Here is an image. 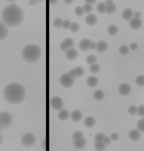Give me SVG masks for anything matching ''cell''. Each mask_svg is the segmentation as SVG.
<instances>
[{
    "instance_id": "cell-5",
    "label": "cell",
    "mask_w": 144,
    "mask_h": 151,
    "mask_svg": "<svg viewBox=\"0 0 144 151\" xmlns=\"http://www.w3.org/2000/svg\"><path fill=\"white\" fill-rule=\"evenodd\" d=\"M36 143V137L31 133H26L21 137V144L25 147H32Z\"/></svg>"
},
{
    "instance_id": "cell-12",
    "label": "cell",
    "mask_w": 144,
    "mask_h": 151,
    "mask_svg": "<svg viewBox=\"0 0 144 151\" xmlns=\"http://www.w3.org/2000/svg\"><path fill=\"white\" fill-rule=\"evenodd\" d=\"M130 27L134 30H137L140 29L142 25V21L140 20V19L132 18L130 21Z\"/></svg>"
},
{
    "instance_id": "cell-29",
    "label": "cell",
    "mask_w": 144,
    "mask_h": 151,
    "mask_svg": "<svg viewBox=\"0 0 144 151\" xmlns=\"http://www.w3.org/2000/svg\"><path fill=\"white\" fill-rule=\"evenodd\" d=\"M119 53H120L121 55H126L129 52V48L126 45H122L121 47L119 48Z\"/></svg>"
},
{
    "instance_id": "cell-39",
    "label": "cell",
    "mask_w": 144,
    "mask_h": 151,
    "mask_svg": "<svg viewBox=\"0 0 144 151\" xmlns=\"http://www.w3.org/2000/svg\"><path fill=\"white\" fill-rule=\"evenodd\" d=\"M137 114L140 117H143L144 115V106L143 105L137 108Z\"/></svg>"
},
{
    "instance_id": "cell-44",
    "label": "cell",
    "mask_w": 144,
    "mask_h": 151,
    "mask_svg": "<svg viewBox=\"0 0 144 151\" xmlns=\"http://www.w3.org/2000/svg\"><path fill=\"white\" fill-rule=\"evenodd\" d=\"M67 74H69L70 77L72 78L73 79H74V78H76V72H75V71H74V69L70 70V71H69V72H68Z\"/></svg>"
},
{
    "instance_id": "cell-52",
    "label": "cell",
    "mask_w": 144,
    "mask_h": 151,
    "mask_svg": "<svg viewBox=\"0 0 144 151\" xmlns=\"http://www.w3.org/2000/svg\"><path fill=\"white\" fill-rule=\"evenodd\" d=\"M86 3L87 4H89V5H92V4H94L95 2H96V1L95 0H86L85 1Z\"/></svg>"
},
{
    "instance_id": "cell-26",
    "label": "cell",
    "mask_w": 144,
    "mask_h": 151,
    "mask_svg": "<svg viewBox=\"0 0 144 151\" xmlns=\"http://www.w3.org/2000/svg\"><path fill=\"white\" fill-rule=\"evenodd\" d=\"M106 5L104 3H100L97 5V10L98 12L100 14H103L106 12Z\"/></svg>"
},
{
    "instance_id": "cell-23",
    "label": "cell",
    "mask_w": 144,
    "mask_h": 151,
    "mask_svg": "<svg viewBox=\"0 0 144 151\" xmlns=\"http://www.w3.org/2000/svg\"><path fill=\"white\" fill-rule=\"evenodd\" d=\"M107 146L103 142H95L94 149L96 151H104Z\"/></svg>"
},
{
    "instance_id": "cell-6",
    "label": "cell",
    "mask_w": 144,
    "mask_h": 151,
    "mask_svg": "<svg viewBox=\"0 0 144 151\" xmlns=\"http://www.w3.org/2000/svg\"><path fill=\"white\" fill-rule=\"evenodd\" d=\"M74 83V79H73L68 74H64L60 78L61 85L65 88L72 87Z\"/></svg>"
},
{
    "instance_id": "cell-30",
    "label": "cell",
    "mask_w": 144,
    "mask_h": 151,
    "mask_svg": "<svg viewBox=\"0 0 144 151\" xmlns=\"http://www.w3.org/2000/svg\"><path fill=\"white\" fill-rule=\"evenodd\" d=\"M89 70H90V71L92 73H97V72H98L100 71V67L96 63L92 64L90 66Z\"/></svg>"
},
{
    "instance_id": "cell-24",
    "label": "cell",
    "mask_w": 144,
    "mask_h": 151,
    "mask_svg": "<svg viewBox=\"0 0 144 151\" xmlns=\"http://www.w3.org/2000/svg\"><path fill=\"white\" fill-rule=\"evenodd\" d=\"M63 43L66 45V47H67L68 49L72 48L73 47V46H74V40L71 38H70V37H68V38L65 39L63 41Z\"/></svg>"
},
{
    "instance_id": "cell-38",
    "label": "cell",
    "mask_w": 144,
    "mask_h": 151,
    "mask_svg": "<svg viewBox=\"0 0 144 151\" xmlns=\"http://www.w3.org/2000/svg\"><path fill=\"white\" fill-rule=\"evenodd\" d=\"M62 23H63V20H62L61 18L55 19V20H54V22H53L54 25L56 27H58V28L61 27L62 25Z\"/></svg>"
},
{
    "instance_id": "cell-4",
    "label": "cell",
    "mask_w": 144,
    "mask_h": 151,
    "mask_svg": "<svg viewBox=\"0 0 144 151\" xmlns=\"http://www.w3.org/2000/svg\"><path fill=\"white\" fill-rule=\"evenodd\" d=\"M13 118L9 112H3L0 113V126L1 128H8L12 125Z\"/></svg>"
},
{
    "instance_id": "cell-16",
    "label": "cell",
    "mask_w": 144,
    "mask_h": 151,
    "mask_svg": "<svg viewBox=\"0 0 144 151\" xmlns=\"http://www.w3.org/2000/svg\"><path fill=\"white\" fill-rule=\"evenodd\" d=\"M129 136L130 139L134 141L139 140L141 138V136H141L140 132L136 130V129H133V130L130 131Z\"/></svg>"
},
{
    "instance_id": "cell-1",
    "label": "cell",
    "mask_w": 144,
    "mask_h": 151,
    "mask_svg": "<svg viewBox=\"0 0 144 151\" xmlns=\"http://www.w3.org/2000/svg\"><path fill=\"white\" fill-rule=\"evenodd\" d=\"M24 19V13L21 8L14 4L9 5L2 12V20L6 26L15 27L20 25Z\"/></svg>"
},
{
    "instance_id": "cell-46",
    "label": "cell",
    "mask_w": 144,
    "mask_h": 151,
    "mask_svg": "<svg viewBox=\"0 0 144 151\" xmlns=\"http://www.w3.org/2000/svg\"><path fill=\"white\" fill-rule=\"evenodd\" d=\"M130 48H131V49L132 50H136L138 48V45L136 44V43H132V44H131V45H130Z\"/></svg>"
},
{
    "instance_id": "cell-7",
    "label": "cell",
    "mask_w": 144,
    "mask_h": 151,
    "mask_svg": "<svg viewBox=\"0 0 144 151\" xmlns=\"http://www.w3.org/2000/svg\"><path fill=\"white\" fill-rule=\"evenodd\" d=\"M50 105L54 109L56 110H60L63 109V101L60 97L54 96L51 99Z\"/></svg>"
},
{
    "instance_id": "cell-18",
    "label": "cell",
    "mask_w": 144,
    "mask_h": 151,
    "mask_svg": "<svg viewBox=\"0 0 144 151\" xmlns=\"http://www.w3.org/2000/svg\"><path fill=\"white\" fill-rule=\"evenodd\" d=\"M132 10L130 9H126L122 12V18H123L125 20H131L133 16Z\"/></svg>"
},
{
    "instance_id": "cell-34",
    "label": "cell",
    "mask_w": 144,
    "mask_h": 151,
    "mask_svg": "<svg viewBox=\"0 0 144 151\" xmlns=\"http://www.w3.org/2000/svg\"><path fill=\"white\" fill-rule=\"evenodd\" d=\"M72 137L73 139H82L84 138V136H83V134L81 133V131H76L75 132V133L73 134L72 135Z\"/></svg>"
},
{
    "instance_id": "cell-2",
    "label": "cell",
    "mask_w": 144,
    "mask_h": 151,
    "mask_svg": "<svg viewBox=\"0 0 144 151\" xmlns=\"http://www.w3.org/2000/svg\"><path fill=\"white\" fill-rule=\"evenodd\" d=\"M25 96V90L21 85L13 83L5 88L4 97L6 101L12 104H19L22 102Z\"/></svg>"
},
{
    "instance_id": "cell-49",
    "label": "cell",
    "mask_w": 144,
    "mask_h": 151,
    "mask_svg": "<svg viewBox=\"0 0 144 151\" xmlns=\"http://www.w3.org/2000/svg\"><path fill=\"white\" fill-rule=\"evenodd\" d=\"M133 16H134V18L136 19H140L141 18V16H142V15H141L139 12H136L135 13L133 14Z\"/></svg>"
},
{
    "instance_id": "cell-19",
    "label": "cell",
    "mask_w": 144,
    "mask_h": 151,
    "mask_svg": "<svg viewBox=\"0 0 144 151\" xmlns=\"http://www.w3.org/2000/svg\"><path fill=\"white\" fill-rule=\"evenodd\" d=\"M69 112L66 109H61L58 113V118L61 121H66L69 118Z\"/></svg>"
},
{
    "instance_id": "cell-37",
    "label": "cell",
    "mask_w": 144,
    "mask_h": 151,
    "mask_svg": "<svg viewBox=\"0 0 144 151\" xmlns=\"http://www.w3.org/2000/svg\"><path fill=\"white\" fill-rule=\"evenodd\" d=\"M82 9L83 10L84 12L89 13V12H91L92 10V5H91L85 3V4L83 5Z\"/></svg>"
},
{
    "instance_id": "cell-45",
    "label": "cell",
    "mask_w": 144,
    "mask_h": 151,
    "mask_svg": "<svg viewBox=\"0 0 144 151\" xmlns=\"http://www.w3.org/2000/svg\"><path fill=\"white\" fill-rule=\"evenodd\" d=\"M119 136L117 133H113L111 134V139L113 140V141H116L118 139Z\"/></svg>"
},
{
    "instance_id": "cell-32",
    "label": "cell",
    "mask_w": 144,
    "mask_h": 151,
    "mask_svg": "<svg viewBox=\"0 0 144 151\" xmlns=\"http://www.w3.org/2000/svg\"><path fill=\"white\" fill-rule=\"evenodd\" d=\"M79 29H80V26H79L77 23L73 22L70 24L69 29L70 30V31H72V32H76L77 31H78Z\"/></svg>"
},
{
    "instance_id": "cell-3",
    "label": "cell",
    "mask_w": 144,
    "mask_h": 151,
    "mask_svg": "<svg viewBox=\"0 0 144 151\" xmlns=\"http://www.w3.org/2000/svg\"><path fill=\"white\" fill-rule=\"evenodd\" d=\"M22 55L25 60L29 63H35L41 57V50L36 45H29L24 48Z\"/></svg>"
},
{
    "instance_id": "cell-56",
    "label": "cell",
    "mask_w": 144,
    "mask_h": 151,
    "mask_svg": "<svg viewBox=\"0 0 144 151\" xmlns=\"http://www.w3.org/2000/svg\"><path fill=\"white\" fill-rule=\"evenodd\" d=\"M56 2H58V1H57V0H51V1H50V3L51 4H54V3H56Z\"/></svg>"
},
{
    "instance_id": "cell-20",
    "label": "cell",
    "mask_w": 144,
    "mask_h": 151,
    "mask_svg": "<svg viewBox=\"0 0 144 151\" xmlns=\"http://www.w3.org/2000/svg\"><path fill=\"white\" fill-rule=\"evenodd\" d=\"M87 84L90 87H95L98 84V80L96 77L91 76L87 80Z\"/></svg>"
},
{
    "instance_id": "cell-8",
    "label": "cell",
    "mask_w": 144,
    "mask_h": 151,
    "mask_svg": "<svg viewBox=\"0 0 144 151\" xmlns=\"http://www.w3.org/2000/svg\"><path fill=\"white\" fill-rule=\"evenodd\" d=\"M131 88L130 85L127 83H123L119 87V93L124 96H128L131 93Z\"/></svg>"
},
{
    "instance_id": "cell-35",
    "label": "cell",
    "mask_w": 144,
    "mask_h": 151,
    "mask_svg": "<svg viewBox=\"0 0 144 151\" xmlns=\"http://www.w3.org/2000/svg\"><path fill=\"white\" fill-rule=\"evenodd\" d=\"M116 10V7L115 4L111 5L110 6H107L106 7V13L107 14H112Z\"/></svg>"
},
{
    "instance_id": "cell-54",
    "label": "cell",
    "mask_w": 144,
    "mask_h": 151,
    "mask_svg": "<svg viewBox=\"0 0 144 151\" xmlns=\"http://www.w3.org/2000/svg\"><path fill=\"white\" fill-rule=\"evenodd\" d=\"M3 137L1 134H0V145L3 144Z\"/></svg>"
},
{
    "instance_id": "cell-58",
    "label": "cell",
    "mask_w": 144,
    "mask_h": 151,
    "mask_svg": "<svg viewBox=\"0 0 144 151\" xmlns=\"http://www.w3.org/2000/svg\"><path fill=\"white\" fill-rule=\"evenodd\" d=\"M73 151H76V150H73Z\"/></svg>"
},
{
    "instance_id": "cell-57",
    "label": "cell",
    "mask_w": 144,
    "mask_h": 151,
    "mask_svg": "<svg viewBox=\"0 0 144 151\" xmlns=\"http://www.w3.org/2000/svg\"><path fill=\"white\" fill-rule=\"evenodd\" d=\"M1 126H0V130H1Z\"/></svg>"
},
{
    "instance_id": "cell-15",
    "label": "cell",
    "mask_w": 144,
    "mask_h": 151,
    "mask_svg": "<svg viewBox=\"0 0 144 151\" xmlns=\"http://www.w3.org/2000/svg\"><path fill=\"white\" fill-rule=\"evenodd\" d=\"M70 118H71L72 120L74 121V122H78V121H81V119H82V113H81L80 110H74V111L71 113V114H70Z\"/></svg>"
},
{
    "instance_id": "cell-47",
    "label": "cell",
    "mask_w": 144,
    "mask_h": 151,
    "mask_svg": "<svg viewBox=\"0 0 144 151\" xmlns=\"http://www.w3.org/2000/svg\"><path fill=\"white\" fill-rule=\"evenodd\" d=\"M89 48L91 50H94V49H96V44L94 41H91V44H90V47Z\"/></svg>"
},
{
    "instance_id": "cell-22",
    "label": "cell",
    "mask_w": 144,
    "mask_h": 151,
    "mask_svg": "<svg viewBox=\"0 0 144 151\" xmlns=\"http://www.w3.org/2000/svg\"><path fill=\"white\" fill-rule=\"evenodd\" d=\"M94 98L97 101H100L104 98V93L101 90H98L94 92Z\"/></svg>"
},
{
    "instance_id": "cell-28",
    "label": "cell",
    "mask_w": 144,
    "mask_h": 151,
    "mask_svg": "<svg viewBox=\"0 0 144 151\" xmlns=\"http://www.w3.org/2000/svg\"><path fill=\"white\" fill-rule=\"evenodd\" d=\"M96 61H97V59L96 58V56H94L93 55H89L86 58L87 63L89 65H92V64L96 63Z\"/></svg>"
},
{
    "instance_id": "cell-50",
    "label": "cell",
    "mask_w": 144,
    "mask_h": 151,
    "mask_svg": "<svg viewBox=\"0 0 144 151\" xmlns=\"http://www.w3.org/2000/svg\"><path fill=\"white\" fill-rule=\"evenodd\" d=\"M114 1H112V0H107V1H105V5H106V7H107V6H110V5H113L114 4Z\"/></svg>"
},
{
    "instance_id": "cell-33",
    "label": "cell",
    "mask_w": 144,
    "mask_h": 151,
    "mask_svg": "<svg viewBox=\"0 0 144 151\" xmlns=\"http://www.w3.org/2000/svg\"><path fill=\"white\" fill-rule=\"evenodd\" d=\"M105 135L102 133H98L96 134L94 136V141L95 142H102L103 140H104Z\"/></svg>"
},
{
    "instance_id": "cell-53",
    "label": "cell",
    "mask_w": 144,
    "mask_h": 151,
    "mask_svg": "<svg viewBox=\"0 0 144 151\" xmlns=\"http://www.w3.org/2000/svg\"><path fill=\"white\" fill-rule=\"evenodd\" d=\"M37 2H38V1H36V0H35V1H30L29 3H30V5H34L35 4L37 3Z\"/></svg>"
},
{
    "instance_id": "cell-11",
    "label": "cell",
    "mask_w": 144,
    "mask_h": 151,
    "mask_svg": "<svg viewBox=\"0 0 144 151\" xmlns=\"http://www.w3.org/2000/svg\"><path fill=\"white\" fill-rule=\"evenodd\" d=\"M78 52L77 50L74 49V48H70V49H68L66 52V57L69 60H74L76 58L78 57Z\"/></svg>"
},
{
    "instance_id": "cell-10",
    "label": "cell",
    "mask_w": 144,
    "mask_h": 151,
    "mask_svg": "<svg viewBox=\"0 0 144 151\" xmlns=\"http://www.w3.org/2000/svg\"><path fill=\"white\" fill-rule=\"evenodd\" d=\"M97 16L93 14H89L85 18V22L89 26L94 25L97 23Z\"/></svg>"
},
{
    "instance_id": "cell-27",
    "label": "cell",
    "mask_w": 144,
    "mask_h": 151,
    "mask_svg": "<svg viewBox=\"0 0 144 151\" xmlns=\"http://www.w3.org/2000/svg\"><path fill=\"white\" fill-rule=\"evenodd\" d=\"M74 71L76 75V78H80L84 74V69L81 67H76L74 68Z\"/></svg>"
},
{
    "instance_id": "cell-43",
    "label": "cell",
    "mask_w": 144,
    "mask_h": 151,
    "mask_svg": "<svg viewBox=\"0 0 144 151\" xmlns=\"http://www.w3.org/2000/svg\"><path fill=\"white\" fill-rule=\"evenodd\" d=\"M111 138H109V137H107V136H105L104 140H103V143L106 145V146H107V145H109L111 144Z\"/></svg>"
},
{
    "instance_id": "cell-25",
    "label": "cell",
    "mask_w": 144,
    "mask_h": 151,
    "mask_svg": "<svg viewBox=\"0 0 144 151\" xmlns=\"http://www.w3.org/2000/svg\"><path fill=\"white\" fill-rule=\"evenodd\" d=\"M118 32V28L116 25H112L109 27L108 28V33L111 36H115Z\"/></svg>"
},
{
    "instance_id": "cell-55",
    "label": "cell",
    "mask_w": 144,
    "mask_h": 151,
    "mask_svg": "<svg viewBox=\"0 0 144 151\" xmlns=\"http://www.w3.org/2000/svg\"><path fill=\"white\" fill-rule=\"evenodd\" d=\"M64 1L66 2V3H70L73 2V0H65Z\"/></svg>"
},
{
    "instance_id": "cell-48",
    "label": "cell",
    "mask_w": 144,
    "mask_h": 151,
    "mask_svg": "<svg viewBox=\"0 0 144 151\" xmlns=\"http://www.w3.org/2000/svg\"><path fill=\"white\" fill-rule=\"evenodd\" d=\"M60 49L62 50V51H66L68 50V48L67 47H66V45H65L63 42L61 43V45H60Z\"/></svg>"
},
{
    "instance_id": "cell-42",
    "label": "cell",
    "mask_w": 144,
    "mask_h": 151,
    "mask_svg": "<svg viewBox=\"0 0 144 151\" xmlns=\"http://www.w3.org/2000/svg\"><path fill=\"white\" fill-rule=\"evenodd\" d=\"M70 24H71V23H70L69 20H65L63 21V23H62L61 27L64 29H69Z\"/></svg>"
},
{
    "instance_id": "cell-17",
    "label": "cell",
    "mask_w": 144,
    "mask_h": 151,
    "mask_svg": "<svg viewBox=\"0 0 144 151\" xmlns=\"http://www.w3.org/2000/svg\"><path fill=\"white\" fill-rule=\"evenodd\" d=\"M108 48V45L107 43L104 41H100L96 44V50L98 52L100 53L105 52Z\"/></svg>"
},
{
    "instance_id": "cell-41",
    "label": "cell",
    "mask_w": 144,
    "mask_h": 151,
    "mask_svg": "<svg viewBox=\"0 0 144 151\" xmlns=\"http://www.w3.org/2000/svg\"><path fill=\"white\" fill-rule=\"evenodd\" d=\"M74 12H75V14L78 16H82L83 14V12H84L82 7H76V9L74 10Z\"/></svg>"
},
{
    "instance_id": "cell-14",
    "label": "cell",
    "mask_w": 144,
    "mask_h": 151,
    "mask_svg": "<svg viewBox=\"0 0 144 151\" xmlns=\"http://www.w3.org/2000/svg\"><path fill=\"white\" fill-rule=\"evenodd\" d=\"M8 29L3 23L0 22V41L5 39L8 35Z\"/></svg>"
},
{
    "instance_id": "cell-9",
    "label": "cell",
    "mask_w": 144,
    "mask_h": 151,
    "mask_svg": "<svg viewBox=\"0 0 144 151\" xmlns=\"http://www.w3.org/2000/svg\"><path fill=\"white\" fill-rule=\"evenodd\" d=\"M87 141L85 138L80 139H74L73 141V146L78 150H82L85 147Z\"/></svg>"
},
{
    "instance_id": "cell-31",
    "label": "cell",
    "mask_w": 144,
    "mask_h": 151,
    "mask_svg": "<svg viewBox=\"0 0 144 151\" xmlns=\"http://www.w3.org/2000/svg\"><path fill=\"white\" fill-rule=\"evenodd\" d=\"M136 83L138 86L140 87H143L144 85V76L143 75H140L139 76H138L136 79Z\"/></svg>"
},
{
    "instance_id": "cell-21",
    "label": "cell",
    "mask_w": 144,
    "mask_h": 151,
    "mask_svg": "<svg viewBox=\"0 0 144 151\" xmlns=\"http://www.w3.org/2000/svg\"><path fill=\"white\" fill-rule=\"evenodd\" d=\"M95 123H96V121L94 119V118L92 117H87L86 118L85 120H84V124L86 126V127L87 128H92L94 126Z\"/></svg>"
},
{
    "instance_id": "cell-13",
    "label": "cell",
    "mask_w": 144,
    "mask_h": 151,
    "mask_svg": "<svg viewBox=\"0 0 144 151\" xmlns=\"http://www.w3.org/2000/svg\"><path fill=\"white\" fill-rule=\"evenodd\" d=\"M91 40L89 39H83L79 44V47L83 51H87L89 49L91 44Z\"/></svg>"
},
{
    "instance_id": "cell-51",
    "label": "cell",
    "mask_w": 144,
    "mask_h": 151,
    "mask_svg": "<svg viewBox=\"0 0 144 151\" xmlns=\"http://www.w3.org/2000/svg\"><path fill=\"white\" fill-rule=\"evenodd\" d=\"M42 149L44 150H45V149H46V139H44L43 140L42 144Z\"/></svg>"
},
{
    "instance_id": "cell-36",
    "label": "cell",
    "mask_w": 144,
    "mask_h": 151,
    "mask_svg": "<svg viewBox=\"0 0 144 151\" xmlns=\"http://www.w3.org/2000/svg\"><path fill=\"white\" fill-rule=\"evenodd\" d=\"M137 128L138 129V131L141 132V133H143L144 132V120L143 119L140 120L137 123Z\"/></svg>"
},
{
    "instance_id": "cell-40",
    "label": "cell",
    "mask_w": 144,
    "mask_h": 151,
    "mask_svg": "<svg viewBox=\"0 0 144 151\" xmlns=\"http://www.w3.org/2000/svg\"><path fill=\"white\" fill-rule=\"evenodd\" d=\"M129 113L131 115H135L137 114V107L134 105H132L129 108Z\"/></svg>"
}]
</instances>
